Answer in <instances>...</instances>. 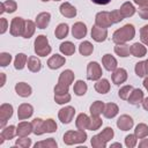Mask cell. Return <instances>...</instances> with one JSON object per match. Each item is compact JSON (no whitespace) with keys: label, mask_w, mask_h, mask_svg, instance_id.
<instances>
[{"label":"cell","mask_w":148,"mask_h":148,"mask_svg":"<svg viewBox=\"0 0 148 148\" xmlns=\"http://www.w3.org/2000/svg\"><path fill=\"white\" fill-rule=\"evenodd\" d=\"M92 2H95V3H97V5H106V3H109L111 0H91Z\"/></svg>","instance_id":"obj_1"}]
</instances>
